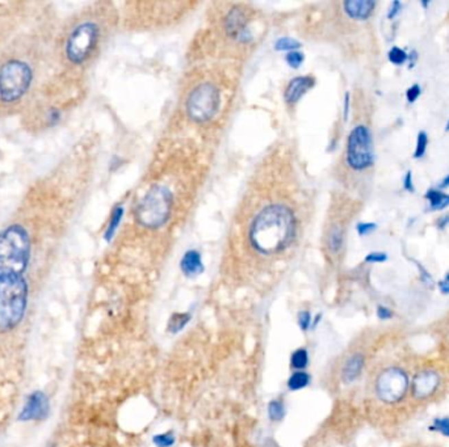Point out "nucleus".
I'll list each match as a JSON object with an SVG mask.
<instances>
[{
  "mask_svg": "<svg viewBox=\"0 0 449 447\" xmlns=\"http://www.w3.org/2000/svg\"><path fill=\"white\" fill-rule=\"evenodd\" d=\"M377 3L374 0H345L342 10L354 21H367L373 15Z\"/></svg>",
  "mask_w": 449,
  "mask_h": 447,
  "instance_id": "15",
  "label": "nucleus"
},
{
  "mask_svg": "<svg viewBox=\"0 0 449 447\" xmlns=\"http://www.w3.org/2000/svg\"><path fill=\"white\" fill-rule=\"evenodd\" d=\"M175 435L172 432L161 433L152 437V444L157 447H171L175 445Z\"/></svg>",
  "mask_w": 449,
  "mask_h": 447,
  "instance_id": "26",
  "label": "nucleus"
},
{
  "mask_svg": "<svg viewBox=\"0 0 449 447\" xmlns=\"http://www.w3.org/2000/svg\"><path fill=\"white\" fill-rule=\"evenodd\" d=\"M288 63H290L292 66H299V63L303 60V56L299 53V51H290L286 57Z\"/></svg>",
  "mask_w": 449,
  "mask_h": 447,
  "instance_id": "34",
  "label": "nucleus"
},
{
  "mask_svg": "<svg viewBox=\"0 0 449 447\" xmlns=\"http://www.w3.org/2000/svg\"><path fill=\"white\" fill-rule=\"evenodd\" d=\"M120 24V10L109 1L91 3L60 21L53 46L51 77L86 87V75Z\"/></svg>",
  "mask_w": 449,
  "mask_h": 447,
  "instance_id": "3",
  "label": "nucleus"
},
{
  "mask_svg": "<svg viewBox=\"0 0 449 447\" xmlns=\"http://www.w3.org/2000/svg\"><path fill=\"white\" fill-rule=\"evenodd\" d=\"M424 198L428 201L431 211H441L449 206V194L437 188H430L424 194Z\"/></svg>",
  "mask_w": 449,
  "mask_h": 447,
  "instance_id": "18",
  "label": "nucleus"
},
{
  "mask_svg": "<svg viewBox=\"0 0 449 447\" xmlns=\"http://www.w3.org/2000/svg\"><path fill=\"white\" fill-rule=\"evenodd\" d=\"M440 375L435 370H423L411 380V392L418 400H426L436 394L440 387Z\"/></svg>",
  "mask_w": 449,
  "mask_h": 447,
  "instance_id": "11",
  "label": "nucleus"
},
{
  "mask_svg": "<svg viewBox=\"0 0 449 447\" xmlns=\"http://www.w3.org/2000/svg\"><path fill=\"white\" fill-rule=\"evenodd\" d=\"M309 365V353L305 348L296 349L290 356V366L297 372L303 370Z\"/></svg>",
  "mask_w": 449,
  "mask_h": 447,
  "instance_id": "21",
  "label": "nucleus"
},
{
  "mask_svg": "<svg viewBox=\"0 0 449 447\" xmlns=\"http://www.w3.org/2000/svg\"><path fill=\"white\" fill-rule=\"evenodd\" d=\"M191 315L187 313H175L168 320L167 330L170 333H179L180 330L185 328V326L189 323Z\"/></svg>",
  "mask_w": 449,
  "mask_h": 447,
  "instance_id": "19",
  "label": "nucleus"
},
{
  "mask_svg": "<svg viewBox=\"0 0 449 447\" xmlns=\"http://www.w3.org/2000/svg\"><path fill=\"white\" fill-rule=\"evenodd\" d=\"M198 7V3L192 1H135L126 3L120 11L121 24L126 29L157 30L165 29L180 24L192 11Z\"/></svg>",
  "mask_w": 449,
  "mask_h": 447,
  "instance_id": "6",
  "label": "nucleus"
},
{
  "mask_svg": "<svg viewBox=\"0 0 449 447\" xmlns=\"http://www.w3.org/2000/svg\"><path fill=\"white\" fill-rule=\"evenodd\" d=\"M388 258H389L388 254L381 252V251H374V252H371V254L365 256V263H369V264H381V263L388 261Z\"/></svg>",
  "mask_w": 449,
  "mask_h": 447,
  "instance_id": "27",
  "label": "nucleus"
},
{
  "mask_svg": "<svg viewBox=\"0 0 449 447\" xmlns=\"http://www.w3.org/2000/svg\"><path fill=\"white\" fill-rule=\"evenodd\" d=\"M314 213V188L289 143H276L247 180L226 237L233 258L279 261L303 247Z\"/></svg>",
  "mask_w": 449,
  "mask_h": 447,
  "instance_id": "1",
  "label": "nucleus"
},
{
  "mask_svg": "<svg viewBox=\"0 0 449 447\" xmlns=\"http://www.w3.org/2000/svg\"><path fill=\"white\" fill-rule=\"evenodd\" d=\"M310 380H312L310 375L306 373V372L301 370V372H296V373H293L290 375V378L288 379L286 386H288V388H289L290 391H299V389H302V388L309 386Z\"/></svg>",
  "mask_w": 449,
  "mask_h": 447,
  "instance_id": "20",
  "label": "nucleus"
},
{
  "mask_svg": "<svg viewBox=\"0 0 449 447\" xmlns=\"http://www.w3.org/2000/svg\"><path fill=\"white\" fill-rule=\"evenodd\" d=\"M240 63L196 62L185 74L176 105L174 134L189 138L214 132L229 114L240 84Z\"/></svg>",
  "mask_w": 449,
  "mask_h": 447,
  "instance_id": "4",
  "label": "nucleus"
},
{
  "mask_svg": "<svg viewBox=\"0 0 449 447\" xmlns=\"http://www.w3.org/2000/svg\"><path fill=\"white\" fill-rule=\"evenodd\" d=\"M427 146H428V134L424 130H422L417 135V145L413 154L414 159H422L427 152Z\"/></svg>",
  "mask_w": 449,
  "mask_h": 447,
  "instance_id": "23",
  "label": "nucleus"
},
{
  "mask_svg": "<svg viewBox=\"0 0 449 447\" xmlns=\"http://www.w3.org/2000/svg\"><path fill=\"white\" fill-rule=\"evenodd\" d=\"M411 380L404 369L390 366L382 370L376 378L374 392L380 402L397 404L402 402L408 392Z\"/></svg>",
  "mask_w": 449,
  "mask_h": 447,
  "instance_id": "10",
  "label": "nucleus"
},
{
  "mask_svg": "<svg viewBox=\"0 0 449 447\" xmlns=\"http://www.w3.org/2000/svg\"><path fill=\"white\" fill-rule=\"evenodd\" d=\"M431 432L439 433L449 438V416H440L434 418L433 424L428 428Z\"/></svg>",
  "mask_w": 449,
  "mask_h": 447,
  "instance_id": "24",
  "label": "nucleus"
},
{
  "mask_svg": "<svg viewBox=\"0 0 449 447\" xmlns=\"http://www.w3.org/2000/svg\"><path fill=\"white\" fill-rule=\"evenodd\" d=\"M404 189L406 192H410V193H414V192H415V185H414L413 172H411V171H407V172L404 173Z\"/></svg>",
  "mask_w": 449,
  "mask_h": 447,
  "instance_id": "33",
  "label": "nucleus"
},
{
  "mask_svg": "<svg viewBox=\"0 0 449 447\" xmlns=\"http://www.w3.org/2000/svg\"><path fill=\"white\" fill-rule=\"evenodd\" d=\"M47 413H49V400L45 394L33 392L20 413V420L23 421L41 420L46 418Z\"/></svg>",
  "mask_w": 449,
  "mask_h": 447,
  "instance_id": "13",
  "label": "nucleus"
},
{
  "mask_svg": "<svg viewBox=\"0 0 449 447\" xmlns=\"http://www.w3.org/2000/svg\"><path fill=\"white\" fill-rule=\"evenodd\" d=\"M38 3H0V51L38 8Z\"/></svg>",
  "mask_w": 449,
  "mask_h": 447,
  "instance_id": "9",
  "label": "nucleus"
},
{
  "mask_svg": "<svg viewBox=\"0 0 449 447\" xmlns=\"http://www.w3.org/2000/svg\"><path fill=\"white\" fill-rule=\"evenodd\" d=\"M322 241H323V247H325L327 254H331V256H336V254H341L343 247H345V226L336 222V219L330 221L329 224L325 228Z\"/></svg>",
  "mask_w": 449,
  "mask_h": 447,
  "instance_id": "12",
  "label": "nucleus"
},
{
  "mask_svg": "<svg viewBox=\"0 0 449 447\" xmlns=\"http://www.w3.org/2000/svg\"><path fill=\"white\" fill-rule=\"evenodd\" d=\"M447 188H449V173L447 176H444L441 179V181L439 182V185H437V189L439 191H443V189H447Z\"/></svg>",
  "mask_w": 449,
  "mask_h": 447,
  "instance_id": "39",
  "label": "nucleus"
},
{
  "mask_svg": "<svg viewBox=\"0 0 449 447\" xmlns=\"http://www.w3.org/2000/svg\"><path fill=\"white\" fill-rule=\"evenodd\" d=\"M58 23L47 10L28 23L0 51V119L23 116L51 73Z\"/></svg>",
  "mask_w": 449,
  "mask_h": 447,
  "instance_id": "2",
  "label": "nucleus"
},
{
  "mask_svg": "<svg viewBox=\"0 0 449 447\" xmlns=\"http://www.w3.org/2000/svg\"><path fill=\"white\" fill-rule=\"evenodd\" d=\"M449 226V214H447V215H444V217H441V218H439L437 219V224H436V227H437V230H440V231H444V230H447V227Z\"/></svg>",
  "mask_w": 449,
  "mask_h": 447,
  "instance_id": "38",
  "label": "nucleus"
},
{
  "mask_svg": "<svg viewBox=\"0 0 449 447\" xmlns=\"http://www.w3.org/2000/svg\"><path fill=\"white\" fill-rule=\"evenodd\" d=\"M299 328L303 332L312 327V313L309 311H301L299 313Z\"/></svg>",
  "mask_w": 449,
  "mask_h": 447,
  "instance_id": "30",
  "label": "nucleus"
},
{
  "mask_svg": "<svg viewBox=\"0 0 449 447\" xmlns=\"http://www.w3.org/2000/svg\"><path fill=\"white\" fill-rule=\"evenodd\" d=\"M267 15L250 3H213L192 41V62L240 63L268 33Z\"/></svg>",
  "mask_w": 449,
  "mask_h": 447,
  "instance_id": "5",
  "label": "nucleus"
},
{
  "mask_svg": "<svg viewBox=\"0 0 449 447\" xmlns=\"http://www.w3.org/2000/svg\"><path fill=\"white\" fill-rule=\"evenodd\" d=\"M408 54V58H407V60H408V69H414L415 66H417V63H418V60H419V53L417 51V50H411L410 53H407Z\"/></svg>",
  "mask_w": 449,
  "mask_h": 447,
  "instance_id": "37",
  "label": "nucleus"
},
{
  "mask_svg": "<svg viewBox=\"0 0 449 447\" xmlns=\"http://www.w3.org/2000/svg\"><path fill=\"white\" fill-rule=\"evenodd\" d=\"M418 268H419L420 270V280H422L423 282L426 283V285H430V286H433L434 280H433L431 274H430V273H428L426 269L423 268L422 265H419V264H418Z\"/></svg>",
  "mask_w": 449,
  "mask_h": 447,
  "instance_id": "36",
  "label": "nucleus"
},
{
  "mask_svg": "<svg viewBox=\"0 0 449 447\" xmlns=\"http://www.w3.org/2000/svg\"><path fill=\"white\" fill-rule=\"evenodd\" d=\"M356 230H358L360 237L371 235L377 230V224H373V222H360L358 227H356Z\"/></svg>",
  "mask_w": 449,
  "mask_h": 447,
  "instance_id": "29",
  "label": "nucleus"
},
{
  "mask_svg": "<svg viewBox=\"0 0 449 447\" xmlns=\"http://www.w3.org/2000/svg\"><path fill=\"white\" fill-rule=\"evenodd\" d=\"M28 283H0V332L16 328L27 311Z\"/></svg>",
  "mask_w": 449,
  "mask_h": 447,
  "instance_id": "7",
  "label": "nucleus"
},
{
  "mask_svg": "<svg viewBox=\"0 0 449 447\" xmlns=\"http://www.w3.org/2000/svg\"><path fill=\"white\" fill-rule=\"evenodd\" d=\"M420 4H422L424 8H427V7L431 4V1H430V0H426V1H422Z\"/></svg>",
  "mask_w": 449,
  "mask_h": 447,
  "instance_id": "40",
  "label": "nucleus"
},
{
  "mask_svg": "<svg viewBox=\"0 0 449 447\" xmlns=\"http://www.w3.org/2000/svg\"><path fill=\"white\" fill-rule=\"evenodd\" d=\"M422 95V88L419 84H413L410 88L406 90V100L408 104H414Z\"/></svg>",
  "mask_w": 449,
  "mask_h": 447,
  "instance_id": "28",
  "label": "nucleus"
},
{
  "mask_svg": "<svg viewBox=\"0 0 449 447\" xmlns=\"http://www.w3.org/2000/svg\"><path fill=\"white\" fill-rule=\"evenodd\" d=\"M203 264H201V258L200 254L195 252V251H189L187 252L185 256L181 260V270L185 276L188 277H195L197 274H200L203 271Z\"/></svg>",
  "mask_w": 449,
  "mask_h": 447,
  "instance_id": "17",
  "label": "nucleus"
},
{
  "mask_svg": "<svg viewBox=\"0 0 449 447\" xmlns=\"http://www.w3.org/2000/svg\"><path fill=\"white\" fill-rule=\"evenodd\" d=\"M268 416L272 421H281L285 416L284 402L281 400H272L268 404Z\"/></svg>",
  "mask_w": 449,
  "mask_h": 447,
  "instance_id": "25",
  "label": "nucleus"
},
{
  "mask_svg": "<svg viewBox=\"0 0 449 447\" xmlns=\"http://www.w3.org/2000/svg\"><path fill=\"white\" fill-rule=\"evenodd\" d=\"M364 365H365V357L361 353H355L345 361L342 370V379L345 385H351L359 379L360 375L364 370Z\"/></svg>",
  "mask_w": 449,
  "mask_h": 447,
  "instance_id": "16",
  "label": "nucleus"
},
{
  "mask_svg": "<svg viewBox=\"0 0 449 447\" xmlns=\"http://www.w3.org/2000/svg\"><path fill=\"white\" fill-rule=\"evenodd\" d=\"M402 1L401 0H393L391 4H390L389 10H388V14H387V17L388 20H394L397 16L400 15L401 10H402Z\"/></svg>",
  "mask_w": 449,
  "mask_h": 447,
  "instance_id": "31",
  "label": "nucleus"
},
{
  "mask_svg": "<svg viewBox=\"0 0 449 447\" xmlns=\"http://www.w3.org/2000/svg\"><path fill=\"white\" fill-rule=\"evenodd\" d=\"M345 159L347 167L355 172H364L374 165L373 135L367 125L359 123L349 132Z\"/></svg>",
  "mask_w": 449,
  "mask_h": 447,
  "instance_id": "8",
  "label": "nucleus"
},
{
  "mask_svg": "<svg viewBox=\"0 0 449 447\" xmlns=\"http://www.w3.org/2000/svg\"><path fill=\"white\" fill-rule=\"evenodd\" d=\"M446 132H447V133H449V119H448V122H447V125H446Z\"/></svg>",
  "mask_w": 449,
  "mask_h": 447,
  "instance_id": "41",
  "label": "nucleus"
},
{
  "mask_svg": "<svg viewBox=\"0 0 449 447\" xmlns=\"http://www.w3.org/2000/svg\"><path fill=\"white\" fill-rule=\"evenodd\" d=\"M376 315H377V317H378L380 320H382V322H387V320L393 319L394 313L390 310L389 307L380 304V306L377 307V310H376Z\"/></svg>",
  "mask_w": 449,
  "mask_h": 447,
  "instance_id": "32",
  "label": "nucleus"
},
{
  "mask_svg": "<svg viewBox=\"0 0 449 447\" xmlns=\"http://www.w3.org/2000/svg\"><path fill=\"white\" fill-rule=\"evenodd\" d=\"M315 79L313 76L305 75V76H297L292 79L288 83V87L285 90V103L288 106H295L299 100L303 97V95L314 87Z\"/></svg>",
  "mask_w": 449,
  "mask_h": 447,
  "instance_id": "14",
  "label": "nucleus"
},
{
  "mask_svg": "<svg viewBox=\"0 0 449 447\" xmlns=\"http://www.w3.org/2000/svg\"><path fill=\"white\" fill-rule=\"evenodd\" d=\"M437 286H439V290L441 294L449 295V271L444 276V278L437 283Z\"/></svg>",
  "mask_w": 449,
  "mask_h": 447,
  "instance_id": "35",
  "label": "nucleus"
},
{
  "mask_svg": "<svg viewBox=\"0 0 449 447\" xmlns=\"http://www.w3.org/2000/svg\"><path fill=\"white\" fill-rule=\"evenodd\" d=\"M407 58H408L407 51L398 46H393L388 53V60L394 66H404V63L407 62Z\"/></svg>",
  "mask_w": 449,
  "mask_h": 447,
  "instance_id": "22",
  "label": "nucleus"
}]
</instances>
